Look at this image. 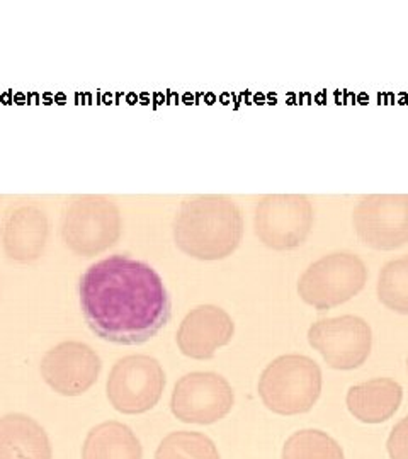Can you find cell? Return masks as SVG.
Segmentation results:
<instances>
[{
    "mask_svg": "<svg viewBox=\"0 0 408 459\" xmlns=\"http://www.w3.org/2000/svg\"><path fill=\"white\" fill-rule=\"evenodd\" d=\"M308 342L328 368L352 371L371 356L373 330L358 315L322 318L308 328Z\"/></svg>",
    "mask_w": 408,
    "mask_h": 459,
    "instance_id": "obj_8",
    "label": "cell"
},
{
    "mask_svg": "<svg viewBox=\"0 0 408 459\" xmlns=\"http://www.w3.org/2000/svg\"><path fill=\"white\" fill-rule=\"evenodd\" d=\"M386 449L390 459H408V415L393 427Z\"/></svg>",
    "mask_w": 408,
    "mask_h": 459,
    "instance_id": "obj_20",
    "label": "cell"
},
{
    "mask_svg": "<svg viewBox=\"0 0 408 459\" xmlns=\"http://www.w3.org/2000/svg\"><path fill=\"white\" fill-rule=\"evenodd\" d=\"M79 296L89 328L113 344L148 342L170 320V296L161 274L128 255L92 264L82 274Z\"/></svg>",
    "mask_w": 408,
    "mask_h": 459,
    "instance_id": "obj_1",
    "label": "cell"
},
{
    "mask_svg": "<svg viewBox=\"0 0 408 459\" xmlns=\"http://www.w3.org/2000/svg\"><path fill=\"white\" fill-rule=\"evenodd\" d=\"M155 459H220L216 444L201 432L178 430L165 436Z\"/></svg>",
    "mask_w": 408,
    "mask_h": 459,
    "instance_id": "obj_19",
    "label": "cell"
},
{
    "mask_svg": "<svg viewBox=\"0 0 408 459\" xmlns=\"http://www.w3.org/2000/svg\"><path fill=\"white\" fill-rule=\"evenodd\" d=\"M41 377L53 392L79 396L98 381L102 361L91 345L65 341L51 347L41 359Z\"/></svg>",
    "mask_w": 408,
    "mask_h": 459,
    "instance_id": "obj_11",
    "label": "cell"
},
{
    "mask_svg": "<svg viewBox=\"0 0 408 459\" xmlns=\"http://www.w3.org/2000/svg\"><path fill=\"white\" fill-rule=\"evenodd\" d=\"M235 403L227 377L212 371H195L180 377L170 396V411L184 424L210 426L229 415Z\"/></svg>",
    "mask_w": 408,
    "mask_h": 459,
    "instance_id": "obj_9",
    "label": "cell"
},
{
    "mask_svg": "<svg viewBox=\"0 0 408 459\" xmlns=\"http://www.w3.org/2000/svg\"><path fill=\"white\" fill-rule=\"evenodd\" d=\"M404 388L392 377H375L349 388L345 403L351 415L362 424H383L398 411Z\"/></svg>",
    "mask_w": 408,
    "mask_h": 459,
    "instance_id": "obj_14",
    "label": "cell"
},
{
    "mask_svg": "<svg viewBox=\"0 0 408 459\" xmlns=\"http://www.w3.org/2000/svg\"><path fill=\"white\" fill-rule=\"evenodd\" d=\"M322 386L324 377L317 361L303 354H284L262 371L257 392L265 409L293 417L313 409Z\"/></svg>",
    "mask_w": 408,
    "mask_h": 459,
    "instance_id": "obj_3",
    "label": "cell"
},
{
    "mask_svg": "<svg viewBox=\"0 0 408 459\" xmlns=\"http://www.w3.org/2000/svg\"><path fill=\"white\" fill-rule=\"evenodd\" d=\"M235 324L229 313L216 305H199L180 322L176 342L184 356L206 361L231 342Z\"/></svg>",
    "mask_w": 408,
    "mask_h": 459,
    "instance_id": "obj_13",
    "label": "cell"
},
{
    "mask_svg": "<svg viewBox=\"0 0 408 459\" xmlns=\"http://www.w3.org/2000/svg\"><path fill=\"white\" fill-rule=\"evenodd\" d=\"M378 299L388 310L408 315V255L393 259L379 271Z\"/></svg>",
    "mask_w": 408,
    "mask_h": 459,
    "instance_id": "obj_18",
    "label": "cell"
},
{
    "mask_svg": "<svg viewBox=\"0 0 408 459\" xmlns=\"http://www.w3.org/2000/svg\"><path fill=\"white\" fill-rule=\"evenodd\" d=\"M244 237V216L223 195H199L182 201L174 218V240L180 252L197 261H221Z\"/></svg>",
    "mask_w": 408,
    "mask_h": 459,
    "instance_id": "obj_2",
    "label": "cell"
},
{
    "mask_svg": "<svg viewBox=\"0 0 408 459\" xmlns=\"http://www.w3.org/2000/svg\"><path fill=\"white\" fill-rule=\"evenodd\" d=\"M163 388L162 364L147 354H133L116 361L108 377L106 394L115 411L140 415L161 402Z\"/></svg>",
    "mask_w": 408,
    "mask_h": 459,
    "instance_id": "obj_7",
    "label": "cell"
},
{
    "mask_svg": "<svg viewBox=\"0 0 408 459\" xmlns=\"http://www.w3.org/2000/svg\"><path fill=\"white\" fill-rule=\"evenodd\" d=\"M352 223L360 242L375 250L408 244V195H368L354 208Z\"/></svg>",
    "mask_w": 408,
    "mask_h": 459,
    "instance_id": "obj_10",
    "label": "cell"
},
{
    "mask_svg": "<svg viewBox=\"0 0 408 459\" xmlns=\"http://www.w3.org/2000/svg\"><path fill=\"white\" fill-rule=\"evenodd\" d=\"M407 368H408V359H407Z\"/></svg>",
    "mask_w": 408,
    "mask_h": 459,
    "instance_id": "obj_21",
    "label": "cell"
},
{
    "mask_svg": "<svg viewBox=\"0 0 408 459\" xmlns=\"http://www.w3.org/2000/svg\"><path fill=\"white\" fill-rule=\"evenodd\" d=\"M282 459H345L343 447L332 436L318 429H303L288 437Z\"/></svg>",
    "mask_w": 408,
    "mask_h": 459,
    "instance_id": "obj_17",
    "label": "cell"
},
{
    "mask_svg": "<svg viewBox=\"0 0 408 459\" xmlns=\"http://www.w3.org/2000/svg\"><path fill=\"white\" fill-rule=\"evenodd\" d=\"M121 212L115 201L99 195L70 197L62 213V238L77 255L94 257L121 237Z\"/></svg>",
    "mask_w": 408,
    "mask_h": 459,
    "instance_id": "obj_4",
    "label": "cell"
},
{
    "mask_svg": "<svg viewBox=\"0 0 408 459\" xmlns=\"http://www.w3.org/2000/svg\"><path fill=\"white\" fill-rule=\"evenodd\" d=\"M313 223V204L303 195H267L256 206V235L273 250L284 252L303 246Z\"/></svg>",
    "mask_w": 408,
    "mask_h": 459,
    "instance_id": "obj_6",
    "label": "cell"
},
{
    "mask_svg": "<svg viewBox=\"0 0 408 459\" xmlns=\"http://www.w3.org/2000/svg\"><path fill=\"white\" fill-rule=\"evenodd\" d=\"M368 267L360 255L334 252L310 264L298 281V295L317 310H332L360 295Z\"/></svg>",
    "mask_w": 408,
    "mask_h": 459,
    "instance_id": "obj_5",
    "label": "cell"
},
{
    "mask_svg": "<svg viewBox=\"0 0 408 459\" xmlns=\"http://www.w3.org/2000/svg\"><path fill=\"white\" fill-rule=\"evenodd\" d=\"M82 459H143V447L130 427L111 420L89 430Z\"/></svg>",
    "mask_w": 408,
    "mask_h": 459,
    "instance_id": "obj_16",
    "label": "cell"
},
{
    "mask_svg": "<svg viewBox=\"0 0 408 459\" xmlns=\"http://www.w3.org/2000/svg\"><path fill=\"white\" fill-rule=\"evenodd\" d=\"M48 235L47 212L39 203L30 199H21L11 204L0 223L4 252L14 263L38 261L45 252Z\"/></svg>",
    "mask_w": 408,
    "mask_h": 459,
    "instance_id": "obj_12",
    "label": "cell"
},
{
    "mask_svg": "<svg viewBox=\"0 0 408 459\" xmlns=\"http://www.w3.org/2000/svg\"><path fill=\"white\" fill-rule=\"evenodd\" d=\"M0 459H53L47 430L24 413L0 417Z\"/></svg>",
    "mask_w": 408,
    "mask_h": 459,
    "instance_id": "obj_15",
    "label": "cell"
}]
</instances>
